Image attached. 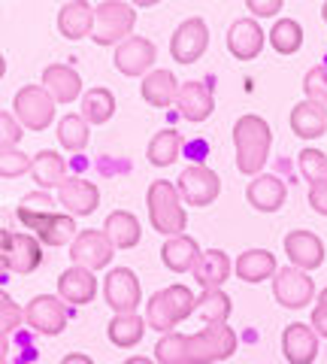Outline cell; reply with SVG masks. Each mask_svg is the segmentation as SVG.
Here are the masks:
<instances>
[{"mask_svg": "<svg viewBox=\"0 0 327 364\" xmlns=\"http://www.w3.org/2000/svg\"><path fill=\"white\" fill-rule=\"evenodd\" d=\"M233 146H236V170L243 176H261V170L270 158V146H273V131H270L267 119L255 116H240L233 124Z\"/></svg>", "mask_w": 327, "mask_h": 364, "instance_id": "1", "label": "cell"}, {"mask_svg": "<svg viewBox=\"0 0 327 364\" xmlns=\"http://www.w3.org/2000/svg\"><path fill=\"white\" fill-rule=\"evenodd\" d=\"M194 306H197L194 291L188 286L173 282V286L155 291L149 298V304H145V325L161 334H170L179 322H185V318L194 313Z\"/></svg>", "mask_w": 327, "mask_h": 364, "instance_id": "2", "label": "cell"}, {"mask_svg": "<svg viewBox=\"0 0 327 364\" xmlns=\"http://www.w3.org/2000/svg\"><path fill=\"white\" fill-rule=\"evenodd\" d=\"M145 203H149V222L161 237H179L188 228V213L182 207V198L173 182L157 179L149 186V195H145Z\"/></svg>", "mask_w": 327, "mask_h": 364, "instance_id": "3", "label": "cell"}, {"mask_svg": "<svg viewBox=\"0 0 327 364\" xmlns=\"http://www.w3.org/2000/svg\"><path fill=\"white\" fill-rule=\"evenodd\" d=\"M236 352V331L224 325H206L197 334L185 337V358L188 364H216L231 358Z\"/></svg>", "mask_w": 327, "mask_h": 364, "instance_id": "4", "label": "cell"}, {"mask_svg": "<svg viewBox=\"0 0 327 364\" xmlns=\"http://www.w3.org/2000/svg\"><path fill=\"white\" fill-rule=\"evenodd\" d=\"M137 25V13H133L131 4H121V0H104V4L94 6V33L92 40L97 46H121Z\"/></svg>", "mask_w": 327, "mask_h": 364, "instance_id": "5", "label": "cell"}, {"mask_svg": "<svg viewBox=\"0 0 327 364\" xmlns=\"http://www.w3.org/2000/svg\"><path fill=\"white\" fill-rule=\"evenodd\" d=\"M13 116L21 128L28 131H46L55 122V100L43 85H25L13 97Z\"/></svg>", "mask_w": 327, "mask_h": 364, "instance_id": "6", "label": "cell"}, {"mask_svg": "<svg viewBox=\"0 0 327 364\" xmlns=\"http://www.w3.org/2000/svg\"><path fill=\"white\" fill-rule=\"evenodd\" d=\"M0 264L13 273H33L43 264V243L33 234H13L0 228Z\"/></svg>", "mask_w": 327, "mask_h": 364, "instance_id": "7", "label": "cell"}, {"mask_svg": "<svg viewBox=\"0 0 327 364\" xmlns=\"http://www.w3.org/2000/svg\"><path fill=\"white\" fill-rule=\"evenodd\" d=\"M176 191H179V198H182V203H188V207H209L221 191V179H218L216 170H209L203 164H191L179 173Z\"/></svg>", "mask_w": 327, "mask_h": 364, "instance_id": "8", "label": "cell"}, {"mask_svg": "<svg viewBox=\"0 0 327 364\" xmlns=\"http://www.w3.org/2000/svg\"><path fill=\"white\" fill-rule=\"evenodd\" d=\"M104 298L112 306L116 316L125 313H137L140 301H143V289H140V277L131 267H112L104 279Z\"/></svg>", "mask_w": 327, "mask_h": 364, "instance_id": "9", "label": "cell"}, {"mask_svg": "<svg viewBox=\"0 0 327 364\" xmlns=\"http://www.w3.org/2000/svg\"><path fill=\"white\" fill-rule=\"evenodd\" d=\"M273 294L285 310H303L315 298V282L297 267H282L273 277Z\"/></svg>", "mask_w": 327, "mask_h": 364, "instance_id": "10", "label": "cell"}, {"mask_svg": "<svg viewBox=\"0 0 327 364\" xmlns=\"http://www.w3.org/2000/svg\"><path fill=\"white\" fill-rule=\"evenodd\" d=\"M25 322L43 337H58L67 328V304L55 294H37L25 306Z\"/></svg>", "mask_w": 327, "mask_h": 364, "instance_id": "11", "label": "cell"}, {"mask_svg": "<svg viewBox=\"0 0 327 364\" xmlns=\"http://www.w3.org/2000/svg\"><path fill=\"white\" fill-rule=\"evenodd\" d=\"M112 243H109V237L104 231H79L76 234V240L70 243V258H73V264L76 267H85V270H100V267H109V261H112Z\"/></svg>", "mask_w": 327, "mask_h": 364, "instance_id": "12", "label": "cell"}, {"mask_svg": "<svg viewBox=\"0 0 327 364\" xmlns=\"http://www.w3.org/2000/svg\"><path fill=\"white\" fill-rule=\"evenodd\" d=\"M209 46V28L203 18H185L182 25L176 28L173 40H170V55L179 64H194L203 58Z\"/></svg>", "mask_w": 327, "mask_h": 364, "instance_id": "13", "label": "cell"}, {"mask_svg": "<svg viewBox=\"0 0 327 364\" xmlns=\"http://www.w3.org/2000/svg\"><path fill=\"white\" fill-rule=\"evenodd\" d=\"M155 61H157V49L145 37H128L121 46H116V58H112L116 70L125 76H149Z\"/></svg>", "mask_w": 327, "mask_h": 364, "instance_id": "14", "label": "cell"}, {"mask_svg": "<svg viewBox=\"0 0 327 364\" xmlns=\"http://www.w3.org/2000/svg\"><path fill=\"white\" fill-rule=\"evenodd\" d=\"M285 255L291 258V267L303 273L318 270L324 264V243L312 231H291L285 234Z\"/></svg>", "mask_w": 327, "mask_h": 364, "instance_id": "15", "label": "cell"}, {"mask_svg": "<svg viewBox=\"0 0 327 364\" xmlns=\"http://www.w3.org/2000/svg\"><path fill=\"white\" fill-rule=\"evenodd\" d=\"M176 109L179 116L185 122H206L212 116V109H216V97H212V88L206 82H197V79H191V82H182L179 85V95H176Z\"/></svg>", "mask_w": 327, "mask_h": 364, "instance_id": "16", "label": "cell"}, {"mask_svg": "<svg viewBox=\"0 0 327 364\" xmlns=\"http://www.w3.org/2000/svg\"><path fill=\"white\" fill-rule=\"evenodd\" d=\"M267 43V33L255 18H236L228 31V52L236 61H255Z\"/></svg>", "mask_w": 327, "mask_h": 364, "instance_id": "17", "label": "cell"}, {"mask_svg": "<svg viewBox=\"0 0 327 364\" xmlns=\"http://www.w3.org/2000/svg\"><path fill=\"white\" fill-rule=\"evenodd\" d=\"M282 352H285L288 364H312L318 358V334L306 322L288 325L282 334Z\"/></svg>", "mask_w": 327, "mask_h": 364, "instance_id": "18", "label": "cell"}, {"mask_svg": "<svg viewBox=\"0 0 327 364\" xmlns=\"http://www.w3.org/2000/svg\"><path fill=\"white\" fill-rule=\"evenodd\" d=\"M58 203L67 215H92L100 207V188L88 179H67L58 188Z\"/></svg>", "mask_w": 327, "mask_h": 364, "instance_id": "19", "label": "cell"}, {"mask_svg": "<svg viewBox=\"0 0 327 364\" xmlns=\"http://www.w3.org/2000/svg\"><path fill=\"white\" fill-rule=\"evenodd\" d=\"M97 294V277L85 267H67L61 277H58V298L64 304H73V306H85L92 304Z\"/></svg>", "mask_w": 327, "mask_h": 364, "instance_id": "20", "label": "cell"}, {"mask_svg": "<svg viewBox=\"0 0 327 364\" xmlns=\"http://www.w3.org/2000/svg\"><path fill=\"white\" fill-rule=\"evenodd\" d=\"M43 88L55 104H73L76 97H82V79L67 64H49L43 70Z\"/></svg>", "mask_w": 327, "mask_h": 364, "instance_id": "21", "label": "cell"}, {"mask_svg": "<svg viewBox=\"0 0 327 364\" xmlns=\"http://www.w3.org/2000/svg\"><path fill=\"white\" fill-rule=\"evenodd\" d=\"M58 31L67 40H85L94 33V6L85 0H70L58 9Z\"/></svg>", "mask_w": 327, "mask_h": 364, "instance_id": "22", "label": "cell"}, {"mask_svg": "<svg viewBox=\"0 0 327 364\" xmlns=\"http://www.w3.org/2000/svg\"><path fill=\"white\" fill-rule=\"evenodd\" d=\"M245 198H249V203L257 213H276V210H282V203H285L288 188H285V182H282L279 176L261 173V176H255L249 182Z\"/></svg>", "mask_w": 327, "mask_h": 364, "instance_id": "23", "label": "cell"}, {"mask_svg": "<svg viewBox=\"0 0 327 364\" xmlns=\"http://www.w3.org/2000/svg\"><path fill=\"white\" fill-rule=\"evenodd\" d=\"M194 279L203 286V291H212V289H221L228 277L233 273V264L228 252H221V249H209V252H200L197 264H194Z\"/></svg>", "mask_w": 327, "mask_h": 364, "instance_id": "24", "label": "cell"}, {"mask_svg": "<svg viewBox=\"0 0 327 364\" xmlns=\"http://www.w3.org/2000/svg\"><path fill=\"white\" fill-rule=\"evenodd\" d=\"M76 234H79L76 219L67 213H58V210L33 225V237H37L43 246H67L76 240Z\"/></svg>", "mask_w": 327, "mask_h": 364, "instance_id": "25", "label": "cell"}, {"mask_svg": "<svg viewBox=\"0 0 327 364\" xmlns=\"http://www.w3.org/2000/svg\"><path fill=\"white\" fill-rule=\"evenodd\" d=\"M291 131H294L300 140H318L327 131V107L312 104V100H300V104L291 109Z\"/></svg>", "mask_w": 327, "mask_h": 364, "instance_id": "26", "label": "cell"}, {"mask_svg": "<svg viewBox=\"0 0 327 364\" xmlns=\"http://www.w3.org/2000/svg\"><path fill=\"white\" fill-rule=\"evenodd\" d=\"M197 258H200V246H197L194 237H188V234L170 237V240H164V246H161V261H164V267L173 270V273H188V270H194Z\"/></svg>", "mask_w": 327, "mask_h": 364, "instance_id": "27", "label": "cell"}, {"mask_svg": "<svg viewBox=\"0 0 327 364\" xmlns=\"http://www.w3.org/2000/svg\"><path fill=\"white\" fill-rule=\"evenodd\" d=\"M104 234L109 237L112 249H133L140 243L143 237V228H140V219L128 210H112L104 222Z\"/></svg>", "mask_w": 327, "mask_h": 364, "instance_id": "28", "label": "cell"}, {"mask_svg": "<svg viewBox=\"0 0 327 364\" xmlns=\"http://www.w3.org/2000/svg\"><path fill=\"white\" fill-rule=\"evenodd\" d=\"M276 255L267 252V249H245V252L236 258L233 264V273L240 277L243 282H264L270 277H276Z\"/></svg>", "mask_w": 327, "mask_h": 364, "instance_id": "29", "label": "cell"}, {"mask_svg": "<svg viewBox=\"0 0 327 364\" xmlns=\"http://www.w3.org/2000/svg\"><path fill=\"white\" fill-rule=\"evenodd\" d=\"M31 176L33 182L40 186V191L46 188H61L67 182V161L55 152V149H43L33 155V164H31Z\"/></svg>", "mask_w": 327, "mask_h": 364, "instance_id": "30", "label": "cell"}, {"mask_svg": "<svg viewBox=\"0 0 327 364\" xmlns=\"http://www.w3.org/2000/svg\"><path fill=\"white\" fill-rule=\"evenodd\" d=\"M143 100L155 109H167L170 104H176V95H179V82L170 70H152L149 76L143 79Z\"/></svg>", "mask_w": 327, "mask_h": 364, "instance_id": "31", "label": "cell"}, {"mask_svg": "<svg viewBox=\"0 0 327 364\" xmlns=\"http://www.w3.org/2000/svg\"><path fill=\"white\" fill-rule=\"evenodd\" d=\"M145 318L137 316V313H125V316H112L109 318V325H106V337H109V343L112 346H118V349H133L143 340L145 334Z\"/></svg>", "mask_w": 327, "mask_h": 364, "instance_id": "32", "label": "cell"}, {"mask_svg": "<svg viewBox=\"0 0 327 364\" xmlns=\"http://www.w3.org/2000/svg\"><path fill=\"white\" fill-rule=\"evenodd\" d=\"M179 152H182V136H179L173 128L157 131L149 140V149H145L152 167H170V164H176Z\"/></svg>", "mask_w": 327, "mask_h": 364, "instance_id": "33", "label": "cell"}, {"mask_svg": "<svg viewBox=\"0 0 327 364\" xmlns=\"http://www.w3.org/2000/svg\"><path fill=\"white\" fill-rule=\"evenodd\" d=\"M116 116V95L109 88H92L82 95V119L88 124H106Z\"/></svg>", "mask_w": 327, "mask_h": 364, "instance_id": "34", "label": "cell"}, {"mask_svg": "<svg viewBox=\"0 0 327 364\" xmlns=\"http://www.w3.org/2000/svg\"><path fill=\"white\" fill-rule=\"evenodd\" d=\"M267 37H270V46H273L279 55H294L303 46V28L294 18H279Z\"/></svg>", "mask_w": 327, "mask_h": 364, "instance_id": "35", "label": "cell"}, {"mask_svg": "<svg viewBox=\"0 0 327 364\" xmlns=\"http://www.w3.org/2000/svg\"><path fill=\"white\" fill-rule=\"evenodd\" d=\"M49 213H55V200L46 195V191H31V195L21 198L18 207H16L18 222L25 225L28 231H33V225H37L40 219H46Z\"/></svg>", "mask_w": 327, "mask_h": 364, "instance_id": "36", "label": "cell"}, {"mask_svg": "<svg viewBox=\"0 0 327 364\" xmlns=\"http://www.w3.org/2000/svg\"><path fill=\"white\" fill-rule=\"evenodd\" d=\"M88 122L82 116H76V112H67V116L58 122V143L64 146L67 152H82L88 146Z\"/></svg>", "mask_w": 327, "mask_h": 364, "instance_id": "37", "label": "cell"}, {"mask_svg": "<svg viewBox=\"0 0 327 364\" xmlns=\"http://www.w3.org/2000/svg\"><path fill=\"white\" fill-rule=\"evenodd\" d=\"M231 310H233L231 298L221 289L203 291L197 298V306H194V313H200L203 318H206V325H224L228 322V316H231Z\"/></svg>", "mask_w": 327, "mask_h": 364, "instance_id": "38", "label": "cell"}, {"mask_svg": "<svg viewBox=\"0 0 327 364\" xmlns=\"http://www.w3.org/2000/svg\"><path fill=\"white\" fill-rule=\"evenodd\" d=\"M155 361L157 364H188V358H185V334H179V331L161 334V340L155 343Z\"/></svg>", "mask_w": 327, "mask_h": 364, "instance_id": "39", "label": "cell"}, {"mask_svg": "<svg viewBox=\"0 0 327 364\" xmlns=\"http://www.w3.org/2000/svg\"><path fill=\"white\" fill-rule=\"evenodd\" d=\"M297 164H300V173H303V179H306L309 186L327 179V155L321 149H312V146H306V149L297 155Z\"/></svg>", "mask_w": 327, "mask_h": 364, "instance_id": "40", "label": "cell"}, {"mask_svg": "<svg viewBox=\"0 0 327 364\" xmlns=\"http://www.w3.org/2000/svg\"><path fill=\"white\" fill-rule=\"evenodd\" d=\"M31 164H33V158L25 155L21 149L0 152V176H4V179H16L21 173H31Z\"/></svg>", "mask_w": 327, "mask_h": 364, "instance_id": "41", "label": "cell"}, {"mask_svg": "<svg viewBox=\"0 0 327 364\" xmlns=\"http://www.w3.org/2000/svg\"><path fill=\"white\" fill-rule=\"evenodd\" d=\"M303 91H306V100L327 107V67H312L303 76Z\"/></svg>", "mask_w": 327, "mask_h": 364, "instance_id": "42", "label": "cell"}, {"mask_svg": "<svg viewBox=\"0 0 327 364\" xmlns=\"http://www.w3.org/2000/svg\"><path fill=\"white\" fill-rule=\"evenodd\" d=\"M21 322H25V310H21V306L0 289V331L9 334V331H16Z\"/></svg>", "mask_w": 327, "mask_h": 364, "instance_id": "43", "label": "cell"}, {"mask_svg": "<svg viewBox=\"0 0 327 364\" xmlns=\"http://www.w3.org/2000/svg\"><path fill=\"white\" fill-rule=\"evenodd\" d=\"M21 140V124L16 122L13 112H0V152L16 149Z\"/></svg>", "mask_w": 327, "mask_h": 364, "instance_id": "44", "label": "cell"}, {"mask_svg": "<svg viewBox=\"0 0 327 364\" xmlns=\"http://www.w3.org/2000/svg\"><path fill=\"white\" fill-rule=\"evenodd\" d=\"M309 207L318 215H327V179L309 186Z\"/></svg>", "mask_w": 327, "mask_h": 364, "instance_id": "45", "label": "cell"}, {"mask_svg": "<svg viewBox=\"0 0 327 364\" xmlns=\"http://www.w3.org/2000/svg\"><path fill=\"white\" fill-rule=\"evenodd\" d=\"M245 9L255 13V16H261V18H270V16L282 13V0H249Z\"/></svg>", "mask_w": 327, "mask_h": 364, "instance_id": "46", "label": "cell"}, {"mask_svg": "<svg viewBox=\"0 0 327 364\" xmlns=\"http://www.w3.org/2000/svg\"><path fill=\"white\" fill-rule=\"evenodd\" d=\"M312 331L318 337H327V304H318L312 310Z\"/></svg>", "mask_w": 327, "mask_h": 364, "instance_id": "47", "label": "cell"}, {"mask_svg": "<svg viewBox=\"0 0 327 364\" xmlns=\"http://www.w3.org/2000/svg\"><path fill=\"white\" fill-rule=\"evenodd\" d=\"M61 364H94V358H88L85 352H70V355H64Z\"/></svg>", "mask_w": 327, "mask_h": 364, "instance_id": "48", "label": "cell"}, {"mask_svg": "<svg viewBox=\"0 0 327 364\" xmlns=\"http://www.w3.org/2000/svg\"><path fill=\"white\" fill-rule=\"evenodd\" d=\"M6 352H9V340L4 331H0V358H6Z\"/></svg>", "mask_w": 327, "mask_h": 364, "instance_id": "49", "label": "cell"}, {"mask_svg": "<svg viewBox=\"0 0 327 364\" xmlns=\"http://www.w3.org/2000/svg\"><path fill=\"white\" fill-rule=\"evenodd\" d=\"M125 364H155V361H152V358H145V355H131Z\"/></svg>", "mask_w": 327, "mask_h": 364, "instance_id": "50", "label": "cell"}, {"mask_svg": "<svg viewBox=\"0 0 327 364\" xmlns=\"http://www.w3.org/2000/svg\"><path fill=\"white\" fill-rule=\"evenodd\" d=\"M4 73H6V61H4V55H0V79H4Z\"/></svg>", "mask_w": 327, "mask_h": 364, "instance_id": "51", "label": "cell"}, {"mask_svg": "<svg viewBox=\"0 0 327 364\" xmlns=\"http://www.w3.org/2000/svg\"><path fill=\"white\" fill-rule=\"evenodd\" d=\"M318 304H327V289L321 291V298H318Z\"/></svg>", "mask_w": 327, "mask_h": 364, "instance_id": "52", "label": "cell"}, {"mask_svg": "<svg viewBox=\"0 0 327 364\" xmlns=\"http://www.w3.org/2000/svg\"><path fill=\"white\" fill-rule=\"evenodd\" d=\"M321 18H324V21H327V4H324V6H321Z\"/></svg>", "mask_w": 327, "mask_h": 364, "instance_id": "53", "label": "cell"}, {"mask_svg": "<svg viewBox=\"0 0 327 364\" xmlns=\"http://www.w3.org/2000/svg\"><path fill=\"white\" fill-rule=\"evenodd\" d=\"M0 364H6V358H0Z\"/></svg>", "mask_w": 327, "mask_h": 364, "instance_id": "54", "label": "cell"}]
</instances>
